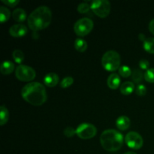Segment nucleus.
Wrapping results in <instances>:
<instances>
[{
    "mask_svg": "<svg viewBox=\"0 0 154 154\" xmlns=\"http://www.w3.org/2000/svg\"><path fill=\"white\" fill-rule=\"evenodd\" d=\"M23 99L31 105L40 106L48 99L45 86L39 82H31L26 84L21 90Z\"/></svg>",
    "mask_w": 154,
    "mask_h": 154,
    "instance_id": "nucleus-1",
    "label": "nucleus"
},
{
    "mask_svg": "<svg viewBox=\"0 0 154 154\" xmlns=\"http://www.w3.org/2000/svg\"><path fill=\"white\" fill-rule=\"evenodd\" d=\"M52 12L47 6H39L35 9L28 17L29 27L35 32L45 29L51 24Z\"/></svg>",
    "mask_w": 154,
    "mask_h": 154,
    "instance_id": "nucleus-2",
    "label": "nucleus"
},
{
    "mask_svg": "<svg viewBox=\"0 0 154 154\" xmlns=\"http://www.w3.org/2000/svg\"><path fill=\"white\" fill-rule=\"evenodd\" d=\"M100 143L105 150L115 152L120 150L123 144V136L114 129H107L100 136Z\"/></svg>",
    "mask_w": 154,
    "mask_h": 154,
    "instance_id": "nucleus-3",
    "label": "nucleus"
},
{
    "mask_svg": "<svg viewBox=\"0 0 154 154\" xmlns=\"http://www.w3.org/2000/svg\"><path fill=\"white\" fill-rule=\"evenodd\" d=\"M120 56L117 51H108L102 56V66L108 72H114L120 69Z\"/></svg>",
    "mask_w": 154,
    "mask_h": 154,
    "instance_id": "nucleus-4",
    "label": "nucleus"
},
{
    "mask_svg": "<svg viewBox=\"0 0 154 154\" xmlns=\"http://www.w3.org/2000/svg\"><path fill=\"white\" fill-rule=\"evenodd\" d=\"M90 6L95 14L101 18L108 17L111 11V3L108 0H94Z\"/></svg>",
    "mask_w": 154,
    "mask_h": 154,
    "instance_id": "nucleus-5",
    "label": "nucleus"
},
{
    "mask_svg": "<svg viewBox=\"0 0 154 154\" xmlns=\"http://www.w3.org/2000/svg\"><path fill=\"white\" fill-rule=\"evenodd\" d=\"M93 29V21L88 17L78 20L74 26V30L77 35L85 36L88 35Z\"/></svg>",
    "mask_w": 154,
    "mask_h": 154,
    "instance_id": "nucleus-6",
    "label": "nucleus"
},
{
    "mask_svg": "<svg viewBox=\"0 0 154 154\" xmlns=\"http://www.w3.org/2000/svg\"><path fill=\"white\" fill-rule=\"evenodd\" d=\"M15 76L21 81H31L35 78L36 72L30 66L20 65L15 69Z\"/></svg>",
    "mask_w": 154,
    "mask_h": 154,
    "instance_id": "nucleus-7",
    "label": "nucleus"
},
{
    "mask_svg": "<svg viewBox=\"0 0 154 154\" xmlns=\"http://www.w3.org/2000/svg\"><path fill=\"white\" fill-rule=\"evenodd\" d=\"M97 133V129L94 125L91 123H81L76 129V135L80 138L84 140L91 139L96 136Z\"/></svg>",
    "mask_w": 154,
    "mask_h": 154,
    "instance_id": "nucleus-8",
    "label": "nucleus"
},
{
    "mask_svg": "<svg viewBox=\"0 0 154 154\" xmlns=\"http://www.w3.org/2000/svg\"><path fill=\"white\" fill-rule=\"evenodd\" d=\"M125 141L129 148L132 150H138L144 144V140L140 134L136 132H129L125 137Z\"/></svg>",
    "mask_w": 154,
    "mask_h": 154,
    "instance_id": "nucleus-9",
    "label": "nucleus"
},
{
    "mask_svg": "<svg viewBox=\"0 0 154 154\" xmlns=\"http://www.w3.org/2000/svg\"><path fill=\"white\" fill-rule=\"evenodd\" d=\"M28 32V29L23 24H14L9 29V33L12 37L20 38L26 35Z\"/></svg>",
    "mask_w": 154,
    "mask_h": 154,
    "instance_id": "nucleus-10",
    "label": "nucleus"
},
{
    "mask_svg": "<svg viewBox=\"0 0 154 154\" xmlns=\"http://www.w3.org/2000/svg\"><path fill=\"white\" fill-rule=\"evenodd\" d=\"M60 78L58 75H57L54 72H51L45 75L44 78V84L48 87H54L58 84Z\"/></svg>",
    "mask_w": 154,
    "mask_h": 154,
    "instance_id": "nucleus-11",
    "label": "nucleus"
},
{
    "mask_svg": "<svg viewBox=\"0 0 154 154\" xmlns=\"http://www.w3.org/2000/svg\"><path fill=\"white\" fill-rule=\"evenodd\" d=\"M120 82L121 81H120V76L116 73L111 74L107 80V84L111 90H116L118 88L120 85Z\"/></svg>",
    "mask_w": 154,
    "mask_h": 154,
    "instance_id": "nucleus-12",
    "label": "nucleus"
},
{
    "mask_svg": "<svg viewBox=\"0 0 154 154\" xmlns=\"http://www.w3.org/2000/svg\"><path fill=\"white\" fill-rule=\"evenodd\" d=\"M130 124V119L126 116H120L116 120V126L121 131H125L129 129Z\"/></svg>",
    "mask_w": 154,
    "mask_h": 154,
    "instance_id": "nucleus-13",
    "label": "nucleus"
},
{
    "mask_svg": "<svg viewBox=\"0 0 154 154\" xmlns=\"http://www.w3.org/2000/svg\"><path fill=\"white\" fill-rule=\"evenodd\" d=\"M120 90L122 94L128 96V95H130L135 90V85L131 81H126V82H124L120 85Z\"/></svg>",
    "mask_w": 154,
    "mask_h": 154,
    "instance_id": "nucleus-14",
    "label": "nucleus"
},
{
    "mask_svg": "<svg viewBox=\"0 0 154 154\" xmlns=\"http://www.w3.org/2000/svg\"><path fill=\"white\" fill-rule=\"evenodd\" d=\"M14 70V64L11 61H5L0 67V71L2 75H10Z\"/></svg>",
    "mask_w": 154,
    "mask_h": 154,
    "instance_id": "nucleus-15",
    "label": "nucleus"
},
{
    "mask_svg": "<svg viewBox=\"0 0 154 154\" xmlns=\"http://www.w3.org/2000/svg\"><path fill=\"white\" fill-rule=\"evenodd\" d=\"M12 17L17 22H23L26 18V13L23 8H17L12 13Z\"/></svg>",
    "mask_w": 154,
    "mask_h": 154,
    "instance_id": "nucleus-16",
    "label": "nucleus"
},
{
    "mask_svg": "<svg viewBox=\"0 0 154 154\" xmlns=\"http://www.w3.org/2000/svg\"><path fill=\"white\" fill-rule=\"evenodd\" d=\"M143 48L147 52L154 54V38H147L143 42Z\"/></svg>",
    "mask_w": 154,
    "mask_h": 154,
    "instance_id": "nucleus-17",
    "label": "nucleus"
},
{
    "mask_svg": "<svg viewBox=\"0 0 154 154\" xmlns=\"http://www.w3.org/2000/svg\"><path fill=\"white\" fill-rule=\"evenodd\" d=\"M75 48L78 52H84L87 49V42L82 38H77L75 41Z\"/></svg>",
    "mask_w": 154,
    "mask_h": 154,
    "instance_id": "nucleus-18",
    "label": "nucleus"
},
{
    "mask_svg": "<svg viewBox=\"0 0 154 154\" xmlns=\"http://www.w3.org/2000/svg\"><path fill=\"white\" fill-rule=\"evenodd\" d=\"M1 111H0V125L3 126L8 121L9 113L7 108L4 105L1 106Z\"/></svg>",
    "mask_w": 154,
    "mask_h": 154,
    "instance_id": "nucleus-19",
    "label": "nucleus"
},
{
    "mask_svg": "<svg viewBox=\"0 0 154 154\" xmlns=\"http://www.w3.org/2000/svg\"><path fill=\"white\" fill-rule=\"evenodd\" d=\"M11 17V11L6 7L2 6L0 8V21L1 23L6 22Z\"/></svg>",
    "mask_w": 154,
    "mask_h": 154,
    "instance_id": "nucleus-20",
    "label": "nucleus"
},
{
    "mask_svg": "<svg viewBox=\"0 0 154 154\" xmlns=\"http://www.w3.org/2000/svg\"><path fill=\"white\" fill-rule=\"evenodd\" d=\"M12 57H13L14 60L15 61V63H18V64H20L23 62L24 58V54L20 51V50L16 49L13 51V54H12Z\"/></svg>",
    "mask_w": 154,
    "mask_h": 154,
    "instance_id": "nucleus-21",
    "label": "nucleus"
},
{
    "mask_svg": "<svg viewBox=\"0 0 154 154\" xmlns=\"http://www.w3.org/2000/svg\"><path fill=\"white\" fill-rule=\"evenodd\" d=\"M144 78V75L143 74V72H141L139 69H135V70L132 72V79L136 84L141 82L143 80V78Z\"/></svg>",
    "mask_w": 154,
    "mask_h": 154,
    "instance_id": "nucleus-22",
    "label": "nucleus"
},
{
    "mask_svg": "<svg viewBox=\"0 0 154 154\" xmlns=\"http://www.w3.org/2000/svg\"><path fill=\"white\" fill-rule=\"evenodd\" d=\"M132 74L130 68L127 66H122L119 69V75L123 78H129Z\"/></svg>",
    "mask_w": 154,
    "mask_h": 154,
    "instance_id": "nucleus-23",
    "label": "nucleus"
},
{
    "mask_svg": "<svg viewBox=\"0 0 154 154\" xmlns=\"http://www.w3.org/2000/svg\"><path fill=\"white\" fill-rule=\"evenodd\" d=\"M74 83V79L72 77H66L62 80L60 82V87L62 88H68L70 86H72Z\"/></svg>",
    "mask_w": 154,
    "mask_h": 154,
    "instance_id": "nucleus-24",
    "label": "nucleus"
},
{
    "mask_svg": "<svg viewBox=\"0 0 154 154\" xmlns=\"http://www.w3.org/2000/svg\"><path fill=\"white\" fill-rule=\"evenodd\" d=\"M144 80L149 83H154V69H149L144 73Z\"/></svg>",
    "mask_w": 154,
    "mask_h": 154,
    "instance_id": "nucleus-25",
    "label": "nucleus"
},
{
    "mask_svg": "<svg viewBox=\"0 0 154 154\" xmlns=\"http://www.w3.org/2000/svg\"><path fill=\"white\" fill-rule=\"evenodd\" d=\"M91 8V6L89 4L86 2H83L81 3L80 5H78V11L81 14H84V13H87L90 11V9Z\"/></svg>",
    "mask_w": 154,
    "mask_h": 154,
    "instance_id": "nucleus-26",
    "label": "nucleus"
},
{
    "mask_svg": "<svg viewBox=\"0 0 154 154\" xmlns=\"http://www.w3.org/2000/svg\"><path fill=\"white\" fill-rule=\"evenodd\" d=\"M135 93L138 96H145L147 93V87L143 84H139L137 86L136 90H135Z\"/></svg>",
    "mask_w": 154,
    "mask_h": 154,
    "instance_id": "nucleus-27",
    "label": "nucleus"
},
{
    "mask_svg": "<svg viewBox=\"0 0 154 154\" xmlns=\"http://www.w3.org/2000/svg\"><path fill=\"white\" fill-rule=\"evenodd\" d=\"M76 134V129H74L73 127L68 126L64 129V135L68 138H72Z\"/></svg>",
    "mask_w": 154,
    "mask_h": 154,
    "instance_id": "nucleus-28",
    "label": "nucleus"
},
{
    "mask_svg": "<svg viewBox=\"0 0 154 154\" xmlns=\"http://www.w3.org/2000/svg\"><path fill=\"white\" fill-rule=\"evenodd\" d=\"M2 2H3L5 5L9 6V7L12 8L19 4L20 2L18 0H2Z\"/></svg>",
    "mask_w": 154,
    "mask_h": 154,
    "instance_id": "nucleus-29",
    "label": "nucleus"
},
{
    "mask_svg": "<svg viewBox=\"0 0 154 154\" xmlns=\"http://www.w3.org/2000/svg\"><path fill=\"white\" fill-rule=\"evenodd\" d=\"M138 65H139V67L141 68V69H144V70H146V69H149V66H150V63H149L148 61H147V60H140L139 63H138Z\"/></svg>",
    "mask_w": 154,
    "mask_h": 154,
    "instance_id": "nucleus-30",
    "label": "nucleus"
},
{
    "mask_svg": "<svg viewBox=\"0 0 154 154\" xmlns=\"http://www.w3.org/2000/svg\"><path fill=\"white\" fill-rule=\"evenodd\" d=\"M149 30L152 34L154 35V18L149 23Z\"/></svg>",
    "mask_w": 154,
    "mask_h": 154,
    "instance_id": "nucleus-31",
    "label": "nucleus"
},
{
    "mask_svg": "<svg viewBox=\"0 0 154 154\" xmlns=\"http://www.w3.org/2000/svg\"><path fill=\"white\" fill-rule=\"evenodd\" d=\"M123 154H137V153H135V152L129 151V152H126V153H123Z\"/></svg>",
    "mask_w": 154,
    "mask_h": 154,
    "instance_id": "nucleus-32",
    "label": "nucleus"
}]
</instances>
